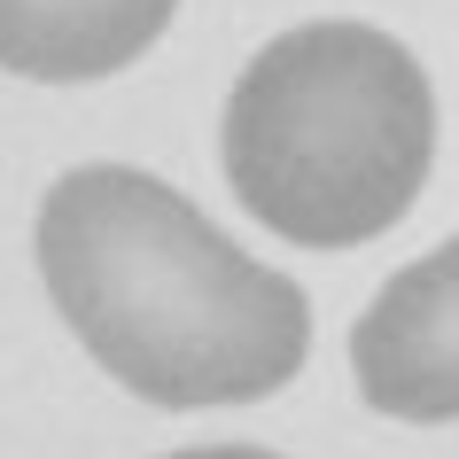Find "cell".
<instances>
[{"mask_svg":"<svg viewBox=\"0 0 459 459\" xmlns=\"http://www.w3.org/2000/svg\"><path fill=\"white\" fill-rule=\"evenodd\" d=\"M78 351L148 405H257L312 359V296L133 164L63 171L31 226Z\"/></svg>","mask_w":459,"mask_h":459,"instance_id":"1","label":"cell"},{"mask_svg":"<svg viewBox=\"0 0 459 459\" xmlns=\"http://www.w3.org/2000/svg\"><path fill=\"white\" fill-rule=\"evenodd\" d=\"M226 187L296 249H359L420 203L436 86L405 39L327 16L249 55L218 125Z\"/></svg>","mask_w":459,"mask_h":459,"instance_id":"2","label":"cell"},{"mask_svg":"<svg viewBox=\"0 0 459 459\" xmlns=\"http://www.w3.org/2000/svg\"><path fill=\"white\" fill-rule=\"evenodd\" d=\"M351 374L382 420H459V242L382 281L351 327Z\"/></svg>","mask_w":459,"mask_h":459,"instance_id":"3","label":"cell"},{"mask_svg":"<svg viewBox=\"0 0 459 459\" xmlns=\"http://www.w3.org/2000/svg\"><path fill=\"white\" fill-rule=\"evenodd\" d=\"M179 0H0V71L86 86L141 63Z\"/></svg>","mask_w":459,"mask_h":459,"instance_id":"4","label":"cell"},{"mask_svg":"<svg viewBox=\"0 0 459 459\" xmlns=\"http://www.w3.org/2000/svg\"><path fill=\"white\" fill-rule=\"evenodd\" d=\"M164 459H281L265 444H195V452H164Z\"/></svg>","mask_w":459,"mask_h":459,"instance_id":"5","label":"cell"}]
</instances>
